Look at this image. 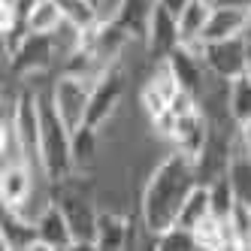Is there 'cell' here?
<instances>
[{"instance_id": "1", "label": "cell", "mask_w": 251, "mask_h": 251, "mask_svg": "<svg viewBox=\"0 0 251 251\" xmlns=\"http://www.w3.org/2000/svg\"><path fill=\"white\" fill-rule=\"evenodd\" d=\"M200 182L197 176V164L176 151V154H167L160 164L151 170L146 188H142V227L146 233L157 236V233L170 230L176 221H178V209L188 200V194L194 191V185Z\"/></svg>"}, {"instance_id": "2", "label": "cell", "mask_w": 251, "mask_h": 251, "mask_svg": "<svg viewBox=\"0 0 251 251\" xmlns=\"http://www.w3.org/2000/svg\"><path fill=\"white\" fill-rule=\"evenodd\" d=\"M37 164L49 176V182H64L73 170V130L58 115L51 97L43 100V136H40Z\"/></svg>"}, {"instance_id": "3", "label": "cell", "mask_w": 251, "mask_h": 251, "mask_svg": "<svg viewBox=\"0 0 251 251\" xmlns=\"http://www.w3.org/2000/svg\"><path fill=\"white\" fill-rule=\"evenodd\" d=\"M245 49H248L245 37H230V40L200 43V55H203L209 76L221 82H233L236 76L245 73Z\"/></svg>"}, {"instance_id": "4", "label": "cell", "mask_w": 251, "mask_h": 251, "mask_svg": "<svg viewBox=\"0 0 251 251\" xmlns=\"http://www.w3.org/2000/svg\"><path fill=\"white\" fill-rule=\"evenodd\" d=\"M121 94H124V76H121V70L115 64H109L91 82V100H88L85 124H91V127H103V124L112 118V112L118 109Z\"/></svg>"}, {"instance_id": "5", "label": "cell", "mask_w": 251, "mask_h": 251, "mask_svg": "<svg viewBox=\"0 0 251 251\" xmlns=\"http://www.w3.org/2000/svg\"><path fill=\"white\" fill-rule=\"evenodd\" d=\"M88 100H91V85L85 82V76L64 73L55 88H51V103H55L58 115L67 121L70 130H79L88 115Z\"/></svg>"}, {"instance_id": "6", "label": "cell", "mask_w": 251, "mask_h": 251, "mask_svg": "<svg viewBox=\"0 0 251 251\" xmlns=\"http://www.w3.org/2000/svg\"><path fill=\"white\" fill-rule=\"evenodd\" d=\"M55 33H27V37L9 51V67L15 76H33V73H46L55 61Z\"/></svg>"}, {"instance_id": "7", "label": "cell", "mask_w": 251, "mask_h": 251, "mask_svg": "<svg viewBox=\"0 0 251 251\" xmlns=\"http://www.w3.org/2000/svg\"><path fill=\"white\" fill-rule=\"evenodd\" d=\"M170 67V73L176 76L178 88H185V91L197 94V97H203V91L209 88V70L203 64V55H200V46H188L182 43L173 55L164 61Z\"/></svg>"}, {"instance_id": "8", "label": "cell", "mask_w": 251, "mask_h": 251, "mask_svg": "<svg viewBox=\"0 0 251 251\" xmlns=\"http://www.w3.org/2000/svg\"><path fill=\"white\" fill-rule=\"evenodd\" d=\"M12 124L19 130V139L27 157H40V136H43V97L33 91H22L12 106Z\"/></svg>"}, {"instance_id": "9", "label": "cell", "mask_w": 251, "mask_h": 251, "mask_svg": "<svg viewBox=\"0 0 251 251\" xmlns=\"http://www.w3.org/2000/svg\"><path fill=\"white\" fill-rule=\"evenodd\" d=\"M58 206L64 209L70 227H73V236H76V248H94L97 239V209L91 206V200L76 191H67L58 197Z\"/></svg>"}, {"instance_id": "10", "label": "cell", "mask_w": 251, "mask_h": 251, "mask_svg": "<svg viewBox=\"0 0 251 251\" xmlns=\"http://www.w3.org/2000/svg\"><path fill=\"white\" fill-rule=\"evenodd\" d=\"M146 43H149V55L151 61L164 64L173 51L182 46V33H178V19L167 9L154 3L151 9V22H149V33H146Z\"/></svg>"}, {"instance_id": "11", "label": "cell", "mask_w": 251, "mask_h": 251, "mask_svg": "<svg viewBox=\"0 0 251 251\" xmlns=\"http://www.w3.org/2000/svg\"><path fill=\"white\" fill-rule=\"evenodd\" d=\"M33 224H37V239H40V248H51V251L76 248L73 227H70L64 209H61L55 200L46 203L37 215H33Z\"/></svg>"}, {"instance_id": "12", "label": "cell", "mask_w": 251, "mask_h": 251, "mask_svg": "<svg viewBox=\"0 0 251 251\" xmlns=\"http://www.w3.org/2000/svg\"><path fill=\"white\" fill-rule=\"evenodd\" d=\"M209 139H212V133H209V121H206L203 109H197V112H191V115H178L176 136H173L176 151L188 154L194 164H197V160L203 157V151H206V146H209Z\"/></svg>"}, {"instance_id": "13", "label": "cell", "mask_w": 251, "mask_h": 251, "mask_svg": "<svg viewBox=\"0 0 251 251\" xmlns=\"http://www.w3.org/2000/svg\"><path fill=\"white\" fill-rule=\"evenodd\" d=\"M251 15L242 9H230V6H212V15L200 33V43H215V40H230V37H245Z\"/></svg>"}, {"instance_id": "14", "label": "cell", "mask_w": 251, "mask_h": 251, "mask_svg": "<svg viewBox=\"0 0 251 251\" xmlns=\"http://www.w3.org/2000/svg\"><path fill=\"white\" fill-rule=\"evenodd\" d=\"M176 91H178V82L170 73V67L167 64H157V73L151 76V82L146 88H142V106H146L149 118L167 112L170 103H173V97H176Z\"/></svg>"}, {"instance_id": "15", "label": "cell", "mask_w": 251, "mask_h": 251, "mask_svg": "<svg viewBox=\"0 0 251 251\" xmlns=\"http://www.w3.org/2000/svg\"><path fill=\"white\" fill-rule=\"evenodd\" d=\"M30 173L27 164H3V176H0V197H3V206L6 209H19L27 203L30 197Z\"/></svg>"}, {"instance_id": "16", "label": "cell", "mask_w": 251, "mask_h": 251, "mask_svg": "<svg viewBox=\"0 0 251 251\" xmlns=\"http://www.w3.org/2000/svg\"><path fill=\"white\" fill-rule=\"evenodd\" d=\"M130 242V221L121 212H100L97 215V239L94 248L100 251H118Z\"/></svg>"}, {"instance_id": "17", "label": "cell", "mask_w": 251, "mask_h": 251, "mask_svg": "<svg viewBox=\"0 0 251 251\" xmlns=\"http://www.w3.org/2000/svg\"><path fill=\"white\" fill-rule=\"evenodd\" d=\"M151 9H154V0H121V6H118L112 22L127 30L130 40H146Z\"/></svg>"}, {"instance_id": "18", "label": "cell", "mask_w": 251, "mask_h": 251, "mask_svg": "<svg viewBox=\"0 0 251 251\" xmlns=\"http://www.w3.org/2000/svg\"><path fill=\"white\" fill-rule=\"evenodd\" d=\"M212 218V194H209V185L206 182H197L194 191L188 194V200L182 203V209H178V221L188 230H200L206 221Z\"/></svg>"}, {"instance_id": "19", "label": "cell", "mask_w": 251, "mask_h": 251, "mask_svg": "<svg viewBox=\"0 0 251 251\" xmlns=\"http://www.w3.org/2000/svg\"><path fill=\"white\" fill-rule=\"evenodd\" d=\"M3 248H40L37 239V224H30L19 215V209L3 206Z\"/></svg>"}, {"instance_id": "20", "label": "cell", "mask_w": 251, "mask_h": 251, "mask_svg": "<svg viewBox=\"0 0 251 251\" xmlns=\"http://www.w3.org/2000/svg\"><path fill=\"white\" fill-rule=\"evenodd\" d=\"M212 0H191V3L176 15L178 19V33H182V43L188 46H200V33L209 22V15H212Z\"/></svg>"}, {"instance_id": "21", "label": "cell", "mask_w": 251, "mask_h": 251, "mask_svg": "<svg viewBox=\"0 0 251 251\" xmlns=\"http://www.w3.org/2000/svg\"><path fill=\"white\" fill-rule=\"evenodd\" d=\"M227 178H230L233 191H236L239 203L251 209V154H248L242 146H239V149H233V154H230Z\"/></svg>"}, {"instance_id": "22", "label": "cell", "mask_w": 251, "mask_h": 251, "mask_svg": "<svg viewBox=\"0 0 251 251\" xmlns=\"http://www.w3.org/2000/svg\"><path fill=\"white\" fill-rule=\"evenodd\" d=\"M227 112L236 124L251 121V76L248 73L227 82Z\"/></svg>"}, {"instance_id": "23", "label": "cell", "mask_w": 251, "mask_h": 251, "mask_svg": "<svg viewBox=\"0 0 251 251\" xmlns=\"http://www.w3.org/2000/svg\"><path fill=\"white\" fill-rule=\"evenodd\" d=\"M64 9L58 0H37V6L27 15V27L33 33H58V27L64 25Z\"/></svg>"}, {"instance_id": "24", "label": "cell", "mask_w": 251, "mask_h": 251, "mask_svg": "<svg viewBox=\"0 0 251 251\" xmlns=\"http://www.w3.org/2000/svg\"><path fill=\"white\" fill-rule=\"evenodd\" d=\"M209 194H212V218H218V221L233 218V212L239 206V197L233 191L230 178L221 176V178H215V182H209Z\"/></svg>"}, {"instance_id": "25", "label": "cell", "mask_w": 251, "mask_h": 251, "mask_svg": "<svg viewBox=\"0 0 251 251\" xmlns=\"http://www.w3.org/2000/svg\"><path fill=\"white\" fill-rule=\"evenodd\" d=\"M154 248L157 251H197L200 248V236H197V230L173 224L170 230H164V233L154 236Z\"/></svg>"}, {"instance_id": "26", "label": "cell", "mask_w": 251, "mask_h": 251, "mask_svg": "<svg viewBox=\"0 0 251 251\" xmlns=\"http://www.w3.org/2000/svg\"><path fill=\"white\" fill-rule=\"evenodd\" d=\"M97 130L91 124H82L79 130H73V167H91L97 157Z\"/></svg>"}, {"instance_id": "27", "label": "cell", "mask_w": 251, "mask_h": 251, "mask_svg": "<svg viewBox=\"0 0 251 251\" xmlns=\"http://www.w3.org/2000/svg\"><path fill=\"white\" fill-rule=\"evenodd\" d=\"M58 3L64 9V19L73 27H79V30H85V27H91V25L100 22L94 0H58Z\"/></svg>"}, {"instance_id": "28", "label": "cell", "mask_w": 251, "mask_h": 251, "mask_svg": "<svg viewBox=\"0 0 251 251\" xmlns=\"http://www.w3.org/2000/svg\"><path fill=\"white\" fill-rule=\"evenodd\" d=\"M215 6H230V9H242L251 15V0H212Z\"/></svg>"}, {"instance_id": "29", "label": "cell", "mask_w": 251, "mask_h": 251, "mask_svg": "<svg viewBox=\"0 0 251 251\" xmlns=\"http://www.w3.org/2000/svg\"><path fill=\"white\" fill-rule=\"evenodd\" d=\"M239 146L251 154V121H242L239 124Z\"/></svg>"}, {"instance_id": "30", "label": "cell", "mask_w": 251, "mask_h": 251, "mask_svg": "<svg viewBox=\"0 0 251 251\" xmlns=\"http://www.w3.org/2000/svg\"><path fill=\"white\" fill-rule=\"evenodd\" d=\"M154 3H160V6H167L173 15H178V12H182L188 3H191V0H154Z\"/></svg>"}, {"instance_id": "31", "label": "cell", "mask_w": 251, "mask_h": 251, "mask_svg": "<svg viewBox=\"0 0 251 251\" xmlns=\"http://www.w3.org/2000/svg\"><path fill=\"white\" fill-rule=\"evenodd\" d=\"M245 73L251 76V43H248V49H245Z\"/></svg>"}, {"instance_id": "32", "label": "cell", "mask_w": 251, "mask_h": 251, "mask_svg": "<svg viewBox=\"0 0 251 251\" xmlns=\"http://www.w3.org/2000/svg\"><path fill=\"white\" fill-rule=\"evenodd\" d=\"M245 40L251 43V19H248V27H245Z\"/></svg>"}]
</instances>
